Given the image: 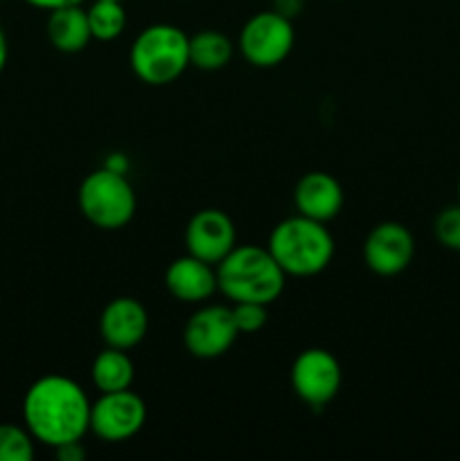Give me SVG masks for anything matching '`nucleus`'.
Here are the masks:
<instances>
[{
  "instance_id": "1",
  "label": "nucleus",
  "mask_w": 460,
  "mask_h": 461,
  "mask_svg": "<svg viewBox=\"0 0 460 461\" xmlns=\"http://www.w3.org/2000/svg\"><path fill=\"white\" fill-rule=\"evenodd\" d=\"M90 401L84 387L61 374L32 383L23 399V421L34 441L57 446L81 441L90 430Z\"/></svg>"
},
{
  "instance_id": "2",
  "label": "nucleus",
  "mask_w": 460,
  "mask_h": 461,
  "mask_svg": "<svg viewBox=\"0 0 460 461\" xmlns=\"http://www.w3.org/2000/svg\"><path fill=\"white\" fill-rule=\"evenodd\" d=\"M284 270L262 246H235L216 264L219 291L233 302H275L284 291Z\"/></svg>"
},
{
  "instance_id": "3",
  "label": "nucleus",
  "mask_w": 460,
  "mask_h": 461,
  "mask_svg": "<svg viewBox=\"0 0 460 461\" xmlns=\"http://www.w3.org/2000/svg\"><path fill=\"white\" fill-rule=\"evenodd\" d=\"M266 248L284 275L293 277H314L323 273L334 257V239L325 223L302 214L280 221Z\"/></svg>"
},
{
  "instance_id": "4",
  "label": "nucleus",
  "mask_w": 460,
  "mask_h": 461,
  "mask_svg": "<svg viewBox=\"0 0 460 461\" xmlns=\"http://www.w3.org/2000/svg\"><path fill=\"white\" fill-rule=\"evenodd\" d=\"M129 63L144 84H171L189 66V36L180 27L167 23L144 27L131 45Z\"/></svg>"
},
{
  "instance_id": "5",
  "label": "nucleus",
  "mask_w": 460,
  "mask_h": 461,
  "mask_svg": "<svg viewBox=\"0 0 460 461\" xmlns=\"http://www.w3.org/2000/svg\"><path fill=\"white\" fill-rule=\"evenodd\" d=\"M79 210L95 228L120 230L133 219L135 214V192L122 171L104 169L93 171L81 183Z\"/></svg>"
},
{
  "instance_id": "6",
  "label": "nucleus",
  "mask_w": 460,
  "mask_h": 461,
  "mask_svg": "<svg viewBox=\"0 0 460 461\" xmlns=\"http://www.w3.org/2000/svg\"><path fill=\"white\" fill-rule=\"evenodd\" d=\"M296 43L291 18L275 12H260L244 23L237 48L248 63L257 68H273L291 54Z\"/></svg>"
},
{
  "instance_id": "7",
  "label": "nucleus",
  "mask_w": 460,
  "mask_h": 461,
  "mask_svg": "<svg viewBox=\"0 0 460 461\" xmlns=\"http://www.w3.org/2000/svg\"><path fill=\"white\" fill-rule=\"evenodd\" d=\"M147 421V405L135 392H106L90 405V430L104 441H126Z\"/></svg>"
},
{
  "instance_id": "8",
  "label": "nucleus",
  "mask_w": 460,
  "mask_h": 461,
  "mask_svg": "<svg viewBox=\"0 0 460 461\" xmlns=\"http://www.w3.org/2000/svg\"><path fill=\"white\" fill-rule=\"evenodd\" d=\"M341 365L329 351L305 349L291 367V387L311 408H323L341 390Z\"/></svg>"
},
{
  "instance_id": "9",
  "label": "nucleus",
  "mask_w": 460,
  "mask_h": 461,
  "mask_svg": "<svg viewBox=\"0 0 460 461\" xmlns=\"http://www.w3.org/2000/svg\"><path fill=\"white\" fill-rule=\"evenodd\" d=\"M233 311L228 306H203L185 324L183 342L194 358L212 360L224 356L237 340Z\"/></svg>"
},
{
  "instance_id": "10",
  "label": "nucleus",
  "mask_w": 460,
  "mask_h": 461,
  "mask_svg": "<svg viewBox=\"0 0 460 461\" xmlns=\"http://www.w3.org/2000/svg\"><path fill=\"white\" fill-rule=\"evenodd\" d=\"M415 257V239L406 225L386 221L368 234L363 243V259L373 273L392 277L404 273Z\"/></svg>"
},
{
  "instance_id": "11",
  "label": "nucleus",
  "mask_w": 460,
  "mask_h": 461,
  "mask_svg": "<svg viewBox=\"0 0 460 461\" xmlns=\"http://www.w3.org/2000/svg\"><path fill=\"white\" fill-rule=\"evenodd\" d=\"M237 246L235 223L225 212L201 210L189 219L185 228V248L188 255L198 257L216 266L233 248Z\"/></svg>"
},
{
  "instance_id": "12",
  "label": "nucleus",
  "mask_w": 460,
  "mask_h": 461,
  "mask_svg": "<svg viewBox=\"0 0 460 461\" xmlns=\"http://www.w3.org/2000/svg\"><path fill=\"white\" fill-rule=\"evenodd\" d=\"M149 318L144 306L133 297H115L108 302L99 318V333L104 342L115 349H131L147 336Z\"/></svg>"
},
{
  "instance_id": "13",
  "label": "nucleus",
  "mask_w": 460,
  "mask_h": 461,
  "mask_svg": "<svg viewBox=\"0 0 460 461\" xmlns=\"http://www.w3.org/2000/svg\"><path fill=\"white\" fill-rule=\"evenodd\" d=\"M165 286L180 302H188V304L206 302L219 288V282H216V266L207 264V261L192 255L179 257L167 268Z\"/></svg>"
},
{
  "instance_id": "14",
  "label": "nucleus",
  "mask_w": 460,
  "mask_h": 461,
  "mask_svg": "<svg viewBox=\"0 0 460 461\" xmlns=\"http://www.w3.org/2000/svg\"><path fill=\"white\" fill-rule=\"evenodd\" d=\"M293 203H296L298 214L327 223L341 212L343 187L334 176L325 171H311L298 180Z\"/></svg>"
},
{
  "instance_id": "15",
  "label": "nucleus",
  "mask_w": 460,
  "mask_h": 461,
  "mask_svg": "<svg viewBox=\"0 0 460 461\" xmlns=\"http://www.w3.org/2000/svg\"><path fill=\"white\" fill-rule=\"evenodd\" d=\"M45 30H48L50 43L63 54L81 52L90 43V39H93L88 25V14H86L81 5H68V7L52 9Z\"/></svg>"
},
{
  "instance_id": "16",
  "label": "nucleus",
  "mask_w": 460,
  "mask_h": 461,
  "mask_svg": "<svg viewBox=\"0 0 460 461\" xmlns=\"http://www.w3.org/2000/svg\"><path fill=\"white\" fill-rule=\"evenodd\" d=\"M133 363H131L129 356L124 354V349L108 347V349H104L102 354H97V358L93 360L90 376H93V385L97 387L102 394H106V392L129 390L131 383H133Z\"/></svg>"
},
{
  "instance_id": "17",
  "label": "nucleus",
  "mask_w": 460,
  "mask_h": 461,
  "mask_svg": "<svg viewBox=\"0 0 460 461\" xmlns=\"http://www.w3.org/2000/svg\"><path fill=\"white\" fill-rule=\"evenodd\" d=\"M235 54L233 41L216 30H203L189 36V66L215 72L230 63Z\"/></svg>"
},
{
  "instance_id": "18",
  "label": "nucleus",
  "mask_w": 460,
  "mask_h": 461,
  "mask_svg": "<svg viewBox=\"0 0 460 461\" xmlns=\"http://www.w3.org/2000/svg\"><path fill=\"white\" fill-rule=\"evenodd\" d=\"M88 25L90 34L97 41H113L124 32L126 12L124 5L117 0H95L88 9Z\"/></svg>"
},
{
  "instance_id": "19",
  "label": "nucleus",
  "mask_w": 460,
  "mask_h": 461,
  "mask_svg": "<svg viewBox=\"0 0 460 461\" xmlns=\"http://www.w3.org/2000/svg\"><path fill=\"white\" fill-rule=\"evenodd\" d=\"M34 459V437L27 428L0 423V461Z\"/></svg>"
},
{
  "instance_id": "20",
  "label": "nucleus",
  "mask_w": 460,
  "mask_h": 461,
  "mask_svg": "<svg viewBox=\"0 0 460 461\" xmlns=\"http://www.w3.org/2000/svg\"><path fill=\"white\" fill-rule=\"evenodd\" d=\"M433 232H436V239L440 241V246H445L446 250L460 252V203L458 205L445 207L436 216Z\"/></svg>"
},
{
  "instance_id": "21",
  "label": "nucleus",
  "mask_w": 460,
  "mask_h": 461,
  "mask_svg": "<svg viewBox=\"0 0 460 461\" xmlns=\"http://www.w3.org/2000/svg\"><path fill=\"white\" fill-rule=\"evenodd\" d=\"M230 311H233L235 327L239 333H257L269 320L266 304H257V302H233Z\"/></svg>"
},
{
  "instance_id": "22",
  "label": "nucleus",
  "mask_w": 460,
  "mask_h": 461,
  "mask_svg": "<svg viewBox=\"0 0 460 461\" xmlns=\"http://www.w3.org/2000/svg\"><path fill=\"white\" fill-rule=\"evenodd\" d=\"M54 450H57V457L61 461H81L86 455V450L81 448L79 441H70V444L57 446Z\"/></svg>"
},
{
  "instance_id": "23",
  "label": "nucleus",
  "mask_w": 460,
  "mask_h": 461,
  "mask_svg": "<svg viewBox=\"0 0 460 461\" xmlns=\"http://www.w3.org/2000/svg\"><path fill=\"white\" fill-rule=\"evenodd\" d=\"M27 5L36 9H45V12H52V9L68 7V5H81L84 0H25Z\"/></svg>"
},
{
  "instance_id": "24",
  "label": "nucleus",
  "mask_w": 460,
  "mask_h": 461,
  "mask_svg": "<svg viewBox=\"0 0 460 461\" xmlns=\"http://www.w3.org/2000/svg\"><path fill=\"white\" fill-rule=\"evenodd\" d=\"M275 12L284 14L287 18H293L302 9V0H275Z\"/></svg>"
},
{
  "instance_id": "25",
  "label": "nucleus",
  "mask_w": 460,
  "mask_h": 461,
  "mask_svg": "<svg viewBox=\"0 0 460 461\" xmlns=\"http://www.w3.org/2000/svg\"><path fill=\"white\" fill-rule=\"evenodd\" d=\"M7 57H9L7 36H5L3 25H0V72H3V70H5V66H7Z\"/></svg>"
},
{
  "instance_id": "26",
  "label": "nucleus",
  "mask_w": 460,
  "mask_h": 461,
  "mask_svg": "<svg viewBox=\"0 0 460 461\" xmlns=\"http://www.w3.org/2000/svg\"><path fill=\"white\" fill-rule=\"evenodd\" d=\"M458 201H460V180H458Z\"/></svg>"
},
{
  "instance_id": "27",
  "label": "nucleus",
  "mask_w": 460,
  "mask_h": 461,
  "mask_svg": "<svg viewBox=\"0 0 460 461\" xmlns=\"http://www.w3.org/2000/svg\"><path fill=\"white\" fill-rule=\"evenodd\" d=\"M117 3H124V0H117Z\"/></svg>"
}]
</instances>
